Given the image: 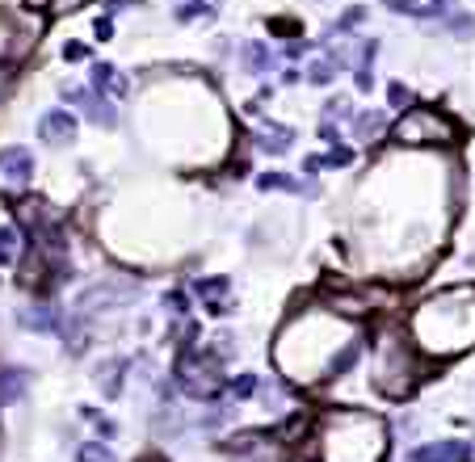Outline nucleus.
Segmentation results:
<instances>
[{
  "instance_id": "nucleus-1",
  "label": "nucleus",
  "mask_w": 475,
  "mask_h": 462,
  "mask_svg": "<svg viewBox=\"0 0 475 462\" xmlns=\"http://www.w3.org/2000/svg\"><path fill=\"white\" fill-rule=\"evenodd\" d=\"M412 336L421 349L442 353V358L475 345V294L450 290V294H437V299L421 303L412 316Z\"/></svg>"
},
{
  "instance_id": "nucleus-2",
  "label": "nucleus",
  "mask_w": 475,
  "mask_h": 462,
  "mask_svg": "<svg viewBox=\"0 0 475 462\" xmlns=\"http://www.w3.org/2000/svg\"><path fill=\"white\" fill-rule=\"evenodd\" d=\"M395 139L408 147H429V143H454L459 139V122H450L437 109H404Z\"/></svg>"
},
{
  "instance_id": "nucleus-3",
  "label": "nucleus",
  "mask_w": 475,
  "mask_h": 462,
  "mask_svg": "<svg viewBox=\"0 0 475 462\" xmlns=\"http://www.w3.org/2000/svg\"><path fill=\"white\" fill-rule=\"evenodd\" d=\"M375 387H379L383 395H391V399L408 395V387H412V362H408V345H404V340L387 336V340L379 345V366H375Z\"/></svg>"
},
{
  "instance_id": "nucleus-4",
  "label": "nucleus",
  "mask_w": 475,
  "mask_h": 462,
  "mask_svg": "<svg viewBox=\"0 0 475 462\" xmlns=\"http://www.w3.org/2000/svg\"><path fill=\"white\" fill-rule=\"evenodd\" d=\"M177 387L186 395H193V399H215L223 391V374H219V366L210 358H202L198 349H186L177 358Z\"/></svg>"
},
{
  "instance_id": "nucleus-5",
  "label": "nucleus",
  "mask_w": 475,
  "mask_h": 462,
  "mask_svg": "<svg viewBox=\"0 0 475 462\" xmlns=\"http://www.w3.org/2000/svg\"><path fill=\"white\" fill-rule=\"evenodd\" d=\"M135 294H139V286H135V281H97V286H89V290L76 299V316L85 320V316H93V311L127 307Z\"/></svg>"
},
{
  "instance_id": "nucleus-6",
  "label": "nucleus",
  "mask_w": 475,
  "mask_h": 462,
  "mask_svg": "<svg viewBox=\"0 0 475 462\" xmlns=\"http://www.w3.org/2000/svg\"><path fill=\"white\" fill-rule=\"evenodd\" d=\"M63 101L68 105H76L89 122H97V127H114L118 122V109L110 105V97L97 89H80V85H63Z\"/></svg>"
},
{
  "instance_id": "nucleus-7",
  "label": "nucleus",
  "mask_w": 475,
  "mask_h": 462,
  "mask_svg": "<svg viewBox=\"0 0 475 462\" xmlns=\"http://www.w3.org/2000/svg\"><path fill=\"white\" fill-rule=\"evenodd\" d=\"M34 177V151L30 147H0V181L26 185Z\"/></svg>"
},
{
  "instance_id": "nucleus-8",
  "label": "nucleus",
  "mask_w": 475,
  "mask_h": 462,
  "mask_svg": "<svg viewBox=\"0 0 475 462\" xmlns=\"http://www.w3.org/2000/svg\"><path fill=\"white\" fill-rule=\"evenodd\" d=\"M38 135L47 139L50 147H63V143L76 139V118H72L68 109H50V114H43V122H38Z\"/></svg>"
},
{
  "instance_id": "nucleus-9",
  "label": "nucleus",
  "mask_w": 475,
  "mask_h": 462,
  "mask_svg": "<svg viewBox=\"0 0 475 462\" xmlns=\"http://www.w3.org/2000/svg\"><path fill=\"white\" fill-rule=\"evenodd\" d=\"M228 290H232L228 277H198V281H193V294L202 299V307H206L210 316H223V311H228Z\"/></svg>"
},
{
  "instance_id": "nucleus-10",
  "label": "nucleus",
  "mask_w": 475,
  "mask_h": 462,
  "mask_svg": "<svg viewBox=\"0 0 475 462\" xmlns=\"http://www.w3.org/2000/svg\"><path fill=\"white\" fill-rule=\"evenodd\" d=\"M471 458V446L467 441H437V446H421L412 462H467Z\"/></svg>"
},
{
  "instance_id": "nucleus-11",
  "label": "nucleus",
  "mask_w": 475,
  "mask_h": 462,
  "mask_svg": "<svg viewBox=\"0 0 475 462\" xmlns=\"http://www.w3.org/2000/svg\"><path fill=\"white\" fill-rule=\"evenodd\" d=\"M93 89L118 101V97H127V92H131V85H127V76H122L114 63H93Z\"/></svg>"
},
{
  "instance_id": "nucleus-12",
  "label": "nucleus",
  "mask_w": 475,
  "mask_h": 462,
  "mask_svg": "<svg viewBox=\"0 0 475 462\" xmlns=\"http://www.w3.org/2000/svg\"><path fill=\"white\" fill-rule=\"evenodd\" d=\"M383 131H387V114H383V109L353 114V135H358V143H379Z\"/></svg>"
},
{
  "instance_id": "nucleus-13",
  "label": "nucleus",
  "mask_w": 475,
  "mask_h": 462,
  "mask_svg": "<svg viewBox=\"0 0 475 462\" xmlns=\"http://www.w3.org/2000/svg\"><path fill=\"white\" fill-rule=\"evenodd\" d=\"M21 323L34 328V332H55L59 328V311L50 303H30V307H21Z\"/></svg>"
},
{
  "instance_id": "nucleus-14",
  "label": "nucleus",
  "mask_w": 475,
  "mask_h": 462,
  "mask_svg": "<svg viewBox=\"0 0 475 462\" xmlns=\"http://www.w3.org/2000/svg\"><path fill=\"white\" fill-rule=\"evenodd\" d=\"M240 59H244V68H248L252 76H269V68H274V55H269V46L257 43V38L240 46Z\"/></svg>"
},
{
  "instance_id": "nucleus-15",
  "label": "nucleus",
  "mask_w": 475,
  "mask_h": 462,
  "mask_svg": "<svg viewBox=\"0 0 475 462\" xmlns=\"http://www.w3.org/2000/svg\"><path fill=\"white\" fill-rule=\"evenodd\" d=\"M93 382L101 387V395H105V399H114V395L122 391V362H118V358H105V362L97 366Z\"/></svg>"
},
{
  "instance_id": "nucleus-16",
  "label": "nucleus",
  "mask_w": 475,
  "mask_h": 462,
  "mask_svg": "<svg viewBox=\"0 0 475 462\" xmlns=\"http://www.w3.org/2000/svg\"><path fill=\"white\" fill-rule=\"evenodd\" d=\"M290 139H294V131H290V127H282V122H265V127H261V147H265L269 156H282V151H290Z\"/></svg>"
},
{
  "instance_id": "nucleus-17",
  "label": "nucleus",
  "mask_w": 475,
  "mask_h": 462,
  "mask_svg": "<svg viewBox=\"0 0 475 462\" xmlns=\"http://www.w3.org/2000/svg\"><path fill=\"white\" fill-rule=\"evenodd\" d=\"M336 68H341V59H336V55H324V59H311L303 76H307V85H333Z\"/></svg>"
},
{
  "instance_id": "nucleus-18",
  "label": "nucleus",
  "mask_w": 475,
  "mask_h": 462,
  "mask_svg": "<svg viewBox=\"0 0 475 462\" xmlns=\"http://www.w3.org/2000/svg\"><path fill=\"white\" fill-rule=\"evenodd\" d=\"M375 50H379L375 43H366V46H362L358 72H353V80H358V89H362V92H370V89H375V68H370V63H375Z\"/></svg>"
},
{
  "instance_id": "nucleus-19",
  "label": "nucleus",
  "mask_w": 475,
  "mask_h": 462,
  "mask_svg": "<svg viewBox=\"0 0 475 462\" xmlns=\"http://www.w3.org/2000/svg\"><path fill=\"white\" fill-rule=\"evenodd\" d=\"M257 185H261L265 193H269V189H282V193H303V189H307V193H311V185H299L294 177H286V173H261Z\"/></svg>"
},
{
  "instance_id": "nucleus-20",
  "label": "nucleus",
  "mask_w": 475,
  "mask_h": 462,
  "mask_svg": "<svg viewBox=\"0 0 475 462\" xmlns=\"http://www.w3.org/2000/svg\"><path fill=\"white\" fill-rule=\"evenodd\" d=\"M17 257H21V231L0 227V265H17Z\"/></svg>"
},
{
  "instance_id": "nucleus-21",
  "label": "nucleus",
  "mask_w": 475,
  "mask_h": 462,
  "mask_svg": "<svg viewBox=\"0 0 475 462\" xmlns=\"http://www.w3.org/2000/svg\"><path fill=\"white\" fill-rule=\"evenodd\" d=\"M219 0H181L177 4V21H193V17H215Z\"/></svg>"
},
{
  "instance_id": "nucleus-22",
  "label": "nucleus",
  "mask_w": 475,
  "mask_h": 462,
  "mask_svg": "<svg viewBox=\"0 0 475 462\" xmlns=\"http://www.w3.org/2000/svg\"><path fill=\"white\" fill-rule=\"evenodd\" d=\"M345 118H353L349 97H333V101H324V122H345Z\"/></svg>"
},
{
  "instance_id": "nucleus-23",
  "label": "nucleus",
  "mask_w": 475,
  "mask_h": 462,
  "mask_svg": "<svg viewBox=\"0 0 475 462\" xmlns=\"http://www.w3.org/2000/svg\"><path fill=\"white\" fill-rule=\"evenodd\" d=\"M76 462H114V454H110L101 441H85L80 454H76Z\"/></svg>"
},
{
  "instance_id": "nucleus-24",
  "label": "nucleus",
  "mask_w": 475,
  "mask_h": 462,
  "mask_svg": "<svg viewBox=\"0 0 475 462\" xmlns=\"http://www.w3.org/2000/svg\"><path fill=\"white\" fill-rule=\"evenodd\" d=\"M446 21H450V30H454L459 38H471V34H475V17H471V13H450Z\"/></svg>"
},
{
  "instance_id": "nucleus-25",
  "label": "nucleus",
  "mask_w": 475,
  "mask_h": 462,
  "mask_svg": "<svg viewBox=\"0 0 475 462\" xmlns=\"http://www.w3.org/2000/svg\"><path fill=\"white\" fill-rule=\"evenodd\" d=\"M17 391H21V374L17 370H0V399H9Z\"/></svg>"
},
{
  "instance_id": "nucleus-26",
  "label": "nucleus",
  "mask_w": 475,
  "mask_h": 462,
  "mask_svg": "<svg viewBox=\"0 0 475 462\" xmlns=\"http://www.w3.org/2000/svg\"><path fill=\"white\" fill-rule=\"evenodd\" d=\"M349 160H353V151H349V147H341V143H333V151L324 156V168H345Z\"/></svg>"
},
{
  "instance_id": "nucleus-27",
  "label": "nucleus",
  "mask_w": 475,
  "mask_h": 462,
  "mask_svg": "<svg viewBox=\"0 0 475 462\" xmlns=\"http://www.w3.org/2000/svg\"><path fill=\"white\" fill-rule=\"evenodd\" d=\"M387 97H391V105H395V109H400V114H404V105H412V92L404 89V85H400V80H395V85H391V89H387Z\"/></svg>"
},
{
  "instance_id": "nucleus-28",
  "label": "nucleus",
  "mask_w": 475,
  "mask_h": 462,
  "mask_svg": "<svg viewBox=\"0 0 475 462\" xmlns=\"http://www.w3.org/2000/svg\"><path fill=\"white\" fill-rule=\"evenodd\" d=\"M164 307H169V316H177V320H181L186 311H190V307H186V294H181V290H173V294H164Z\"/></svg>"
},
{
  "instance_id": "nucleus-29",
  "label": "nucleus",
  "mask_w": 475,
  "mask_h": 462,
  "mask_svg": "<svg viewBox=\"0 0 475 462\" xmlns=\"http://www.w3.org/2000/svg\"><path fill=\"white\" fill-rule=\"evenodd\" d=\"M387 9H391V13H412V17L425 13V4H417V0H387Z\"/></svg>"
},
{
  "instance_id": "nucleus-30",
  "label": "nucleus",
  "mask_w": 475,
  "mask_h": 462,
  "mask_svg": "<svg viewBox=\"0 0 475 462\" xmlns=\"http://www.w3.org/2000/svg\"><path fill=\"white\" fill-rule=\"evenodd\" d=\"M85 55H89V46L85 43H68L63 46V59H85Z\"/></svg>"
},
{
  "instance_id": "nucleus-31",
  "label": "nucleus",
  "mask_w": 475,
  "mask_h": 462,
  "mask_svg": "<svg viewBox=\"0 0 475 462\" xmlns=\"http://www.w3.org/2000/svg\"><path fill=\"white\" fill-rule=\"evenodd\" d=\"M252 391H257V378H252V374L236 378V395H252Z\"/></svg>"
},
{
  "instance_id": "nucleus-32",
  "label": "nucleus",
  "mask_w": 475,
  "mask_h": 462,
  "mask_svg": "<svg viewBox=\"0 0 475 462\" xmlns=\"http://www.w3.org/2000/svg\"><path fill=\"white\" fill-rule=\"evenodd\" d=\"M269 30H282V34H294V21H286V17H278V21H269Z\"/></svg>"
},
{
  "instance_id": "nucleus-33",
  "label": "nucleus",
  "mask_w": 475,
  "mask_h": 462,
  "mask_svg": "<svg viewBox=\"0 0 475 462\" xmlns=\"http://www.w3.org/2000/svg\"><path fill=\"white\" fill-rule=\"evenodd\" d=\"M21 4H26V9H50L55 0H21Z\"/></svg>"
},
{
  "instance_id": "nucleus-34",
  "label": "nucleus",
  "mask_w": 475,
  "mask_h": 462,
  "mask_svg": "<svg viewBox=\"0 0 475 462\" xmlns=\"http://www.w3.org/2000/svg\"><path fill=\"white\" fill-rule=\"evenodd\" d=\"M4 89H9V72L0 68V97H4Z\"/></svg>"
}]
</instances>
